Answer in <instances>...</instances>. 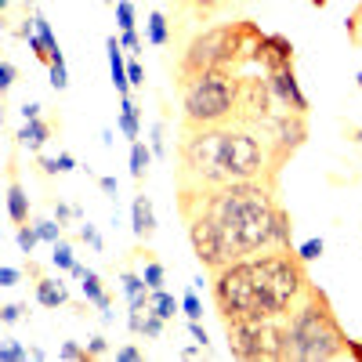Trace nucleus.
<instances>
[{
    "instance_id": "a878e982",
    "label": "nucleus",
    "mask_w": 362,
    "mask_h": 362,
    "mask_svg": "<svg viewBox=\"0 0 362 362\" xmlns=\"http://www.w3.org/2000/svg\"><path fill=\"white\" fill-rule=\"evenodd\" d=\"M181 312L189 315V322H199L203 319V305H199L196 290H185V297H181Z\"/></svg>"
},
{
    "instance_id": "412c9836",
    "label": "nucleus",
    "mask_w": 362,
    "mask_h": 362,
    "mask_svg": "<svg viewBox=\"0 0 362 362\" xmlns=\"http://www.w3.org/2000/svg\"><path fill=\"white\" fill-rule=\"evenodd\" d=\"M167 40H170L167 15H163V11H153V15H148V44H153V47H163Z\"/></svg>"
},
{
    "instance_id": "7c9ffc66",
    "label": "nucleus",
    "mask_w": 362,
    "mask_h": 362,
    "mask_svg": "<svg viewBox=\"0 0 362 362\" xmlns=\"http://www.w3.org/2000/svg\"><path fill=\"white\" fill-rule=\"evenodd\" d=\"M116 22H119V29H134V4L131 0H119L116 4Z\"/></svg>"
},
{
    "instance_id": "1a4fd4ad",
    "label": "nucleus",
    "mask_w": 362,
    "mask_h": 362,
    "mask_svg": "<svg viewBox=\"0 0 362 362\" xmlns=\"http://www.w3.org/2000/svg\"><path fill=\"white\" fill-rule=\"evenodd\" d=\"M254 66H261V73H276V69L293 66V44H290V37H283V33H264Z\"/></svg>"
},
{
    "instance_id": "dca6fc26",
    "label": "nucleus",
    "mask_w": 362,
    "mask_h": 362,
    "mask_svg": "<svg viewBox=\"0 0 362 362\" xmlns=\"http://www.w3.org/2000/svg\"><path fill=\"white\" fill-rule=\"evenodd\" d=\"M8 218H11L15 225H25V221H29V196L22 192V185H18L15 174H11V181H8Z\"/></svg>"
},
{
    "instance_id": "6e6552de",
    "label": "nucleus",
    "mask_w": 362,
    "mask_h": 362,
    "mask_svg": "<svg viewBox=\"0 0 362 362\" xmlns=\"http://www.w3.org/2000/svg\"><path fill=\"white\" fill-rule=\"evenodd\" d=\"M279 98L268 83V73L254 76V73H239V98H235V119L232 124H243V127H254L261 131L264 124L279 116Z\"/></svg>"
},
{
    "instance_id": "8fccbe9b",
    "label": "nucleus",
    "mask_w": 362,
    "mask_h": 362,
    "mask_svg": "<svg viewBox=\"0 0 362 362\" xmlns=\"http://www.w3.org/2000/svg\"><path fill=\"white\" fill-rule=\"evenodd\" d=\"M0 8H4V11H8V8H11V0H0Z\"/></svg>"
},
{
    "instance_id": "2eb2a0df",
    "label": "nucleus",
    "mask_w": 362,
    "mask_h": 362,
    "mask_svg": "<svg viewBox=\"0 0 362 362\" xmlns=\"http://www.w3.org/2000/svg\"><path fill=\"white\" fill-rule=\"evenodd\" d=\"M80 286H83V297L90 300V305H95L105 319H112L109 315V308H112V300H109V293H105V286H102V279H98V272H83V279H80Z\"/></svg>"
},
{
    "instance_id": "aec40b11",
    "label": "nucleus",
    "mask_w": 362,
    "mask_h": 362,
    "mask_svg": "<svg viewBox=\"0 0 362 362\" xmlns=\"http://www.w3.org/2000/svg\"><path fill=\"white\" fill-rule=\"evenodd\" d=\"M148 312H156L160 319H174L177 315V300L167 290H153V297H148Z\"/></svg>"
},
{
    "instance_id": "e433bc0d",
    "label": "nucleus",
    "mask_w": 362,
    "mask_h": 362,
    "mask_svg": "<svg viewBox=\"0 0 362 362\" xmlns=\"http://www.w3.org/2000/svg\"><path fill=\"white\" fill-rule=\"evenodd\" d=\"M153 153L167 156V141H163V124H153Z\"/></svg>"
},
{
    "instance_id": "de8ad7c7",
    "label": "nucleus",
    "mask_w": 362,
    "mask_h": 362,
    "mask_svg": "<svg viewBox=\"0 0 362 362\" xmlns=\"http://www.w3.org/2000/svg\"><path fill=\"white\" fill-rule=\"evenodd\" d=\"M22 116H25V119H37V116H40V105H37V102H25V105H22Z\"/></svg>"
},
{
    "instance_id": "393cba45",
    "label": "nucleus",
    "mask_w": 362,
    "mask_h": 362,
    "mask_svg": "<svg viewBox=\"0 0 362 362\" xmlns=\"http://www.w3.org/2000/svg\"><path fill=\"white\" fill-rule=\"evenodd\" d=\"M51 261H54V268H62V272H73V247L66 243V239H58L54 243V254H51Z\"/></svg>"
},
{
    "instance_id": "bb28decb",
    "label": "nucleus",
    "mask_w": 362,
    "mask_h": 362,
    "mask_svg": "<svg viewBox=\"0 0 362 362\" xmlns=\"http://www.w3.org/2000/svg\"><path fill=\"white\" fill-rule=\"evenodd\" d=\"M47 69H51V87H54V90H66V87H69V73H66V58H58V62H51Z\"/></svg>"
},
{
    "instance_id": "20e7f679",
    "label": "nucleus",
    "mask_w": 362,
    "mask_h": 362,
    "mask_svg": "<svg viewBox=\"0 0 362 362\" xmlns=\"http://www.w3.org/2000/svg\"><path fill=\"white\" fill-rule=\"evenodd\" d=\"M286 322H290V344L297 362H334L348 355L351 337L341 329L326 290H319L315 283L305 293V300L290 312Z\"/></svg>"
},
{
    "instance_id": "9b49d317",
    "label": "nucleus",
    "mask_w": 362,
    "mask_h": 362,
    "mask_svg": "<svg viewBox=\"0 0 362 362\" xmlns=\"http://www.w3.org/2000/svg\"><path fill=\"white\" fill-rule=\"evenodd\" d=\"M131 228H134V235L141 239H153V232H156V210H153V199H148L145 192H138L134 196V203H131Z\"/></svg>"
},
{
    "instance_id": "09e8293b",
    "label": "nucleus",
    "mask_w": 362,
    "mask_h": 362,
    "mask_svg": "<svg viewBox=\"0 0 362 362\" xmlns=\"http://www.w3.org/2000/svg\"><path fill=\"white\" fill-rule=\"evenodd\" d=\"M308 4H312V8H326V4H329V0H308Z\"/></svg>"
},
{
    "instance_id": "6ab92c4d",
    "label": "nucleus",
    "mask_w": 362,
    "mask_h": 362,
    "mask_svg": "<svg viewBox=\"0 0 362 362\" xmlns=\"http://www.w3.org/2000/svg\"><path fill=\"white\" fill-rule=\"evenodd\" d=\"M119 131H124V138L138 141V105L124 95V105H119Z\"/></svg>"
},
{
    "instance_id": "f8f14e48",
    "label": "nucleus",
    "mask_w": 362,
    "mask_h": 362,
    "mask_svg": "<svg viewBox=\"0 0 362 362\" xmlns=\"http://www.w3.org/2000/svg\"><path fill=\"white\" fill-rule=\"evenodd\" d=\"M105 51H109V73H112V87L119 90V95H127L131 90V80H127V62H124V44H119L116 37L105 40Z\"/></svg>"
},
{
    "instance_id": "4c0bfd02",
    "label": "nucleus",
    "mask_w": 362,
    "mask_h": 362,
    "mask_svg": "<svg viewBox=\"0 0 362 362\" xmlns=\"http://www.w3.org/2000/svg\"><path fill=\"white\" fill-rule=\"evenodd\" d=\"M127 80H131V87H145V69L138 62H127Z\"/></svg>"
},
{
    "instance_id": "c756f323",
    "label": "nucleus",
    "mask_w": 362,
    "mask_h": 362,
    "mask_svg": "<svg viewBox=\"0 0 362 362\" xmlns=\"http://www.w3.org/2000/svg\"><path fill=\"white\" fill-rule=\"evenodd\" d=\"M145 283H148V290H163V264L160 261L145 264Z\"/></svg>"
},
{
    "instance_id": "f257e3e1",
    "label": "nucleus",
    "mask_w": 362,
    "mask_h": 362,
    "mask_svg": "<svg viewBox=\"0 0 362 362\" xmlns=\"http://www.w3.org/2000/svg\"><path fill=\"white\" fill-rule=\"evenodd\" d=\"M177 214L189 228L196 261L210 276L228 261L293 247L290 210L264 181H232L203 196H181Z\"/></svg>"
},
{
    "instance_id": "9d476101",
    "label": "nucleus",
    "mask_w": 362,
    "mask_h": 362,
    "mask_svg": "<svg viewBox=\"0 0 362 362\" xmlns=\"http://www.w3.org/2000/svg\"><path fill=\"white\" fill-rule=\"evenodd\" d=\"M268 83H272V90H276V98H279L283 109L308 116V98H305V90H300V83H297V76H293V66L268 73Z\"/></svg>"
},
{
    "instance_id": "ea45409f",
    "label": "nucleus",
    "mask_w": 362,
    "mask_h": 362,
    "mask_svg": "<svg viewBox=\"0 0 362 362\" xmlns=\"http://www.w3.org/2000/svg\"><path fill=\"white\" fill-rule=\"evenodd\" d=\"M11 83H15V66H11V62H0V87L8 90Z\"/></svg>"
},
{
    "instance_id": "58836bf2",
    "label": "nucleus",
    "mask_w": 362,
    "mask_h": 362,
    "mask_svg": "<svg viewBox=\"0 0 362 362\" xmlns=\"http://www.w3.org/2000/svg\"><path fill=\"white\" fill-rule=\"evenodd\" d=\"M22 319V305H4V308H0V322H18Z\"/></svg>"
},
{
    "instance_id": "3c124183",
    "label": "nucleus",
    "mask_w": 362,
    "mask_h": 362,
    "mask_svg": "<svg viewBox=\"0 0 362 362\" xmlns=\"http://www.w3.org/2000/svg\"><path fill=\"white\" fill-rule=\"evenodd\" d=\"M355 83H358V87H362V73H358V76H355Z\"/></svg>"
},
{
    "instance_id": "4be33fe9",
    "label": "nucleus",
    "mask_w": 362,
    "mask_h": 362,
    "mask_svg": "<svg viewBox=\"0 0 362 362\" xmlns=\"http://www.w3.org/2000/svg\"><path fill=\"white\" fill-rule=\"evenodd\" d=\"M344 29H348V40H351V47H362V0L348 11V18H344Z\"/></svg>"
},
{
    "instance_id": "b1692460",
    "label": "nucleus",
    "mask_w": 362,
    "mask_h": 362,
    "mask_svg": "<svg viewBox=\"0 0 362 362\" xmlns=\"http://www.w3.org/2000/svg\"><path fill=\"white\" fill-rule=\"evenodd\" d=\"M76 163H73V156L69 153H58L54 160H40V170L44 174H69Z\"/></svg>"
},
{
    "instance_id": "a19ab883",
    "label": "nucleus",
    "mask_w": 362,
    "mask_h": 362,
    "mask_svg": "<svg viewBox=\"0 0 362 362\" xmlns=\"http://www.w3.org/2000/svg\"><path fill=\"white\" fill-rule=\"evenodd\" d=\"M87 351H90V358H98V355H105V351H109L105 337H90V341H87Z\"/></svg>"
},
{
    "instance_id": "f704fd0d",
    "label": "nucleus",
    "mask_w": 362,
    "mask_h": 362,
    "mask_svg": "<svg viewBox=\"0 0 362 362\" xmlns=\"http://www.w3.org/2000/svg\"><path fill=\"white\" fill-rule=\"evenodd\" d=\"M116 358H119V362H141V358H145V351H141V348H134V344H124V348L116 351Z\"/></svg>"
},
{
    "instance_id": "603ef678",
    "label": "nucleus",
    "mask_w": 362,
    "mask_h": 362,
    "mask_svg": "<svg viewBox=\"0 0 362 362\" xmlns=\"http://www.w3.org/2000/svg\"><path fill=\"white\" fill-rule=\"evenodd\" d=\"M105 4H109V8H116V0H105Z\"/></svg>"
},
{
    "instance_id": "a211bd4d",
    "label": "nucleus",
    "mask_w": 362,
    "mask_h": 362,
    "mask_svg": "<svg viewBox=\"0 0 362 362\" xmlns=\"http://www.w3.org/2000/svg\"><path fill=\"white\" fill-rule=\"evenodd\" d=\"M153 156H156V153H148L141 141H131V177H134V181H145Z\"/></svg>"
},
{
    "instance_id": "c85d7f7f",
    "label": "nucleus",
    "mask_w": 362,
    "mask_h": 362,
    "mask_svg": "<svg viewBox=\"0 0 362 362\" xmlns=\"http://www.w3.org/2000/svg\"><path fill=\"white\" fill-rule=\"evenodd\" d=\"M33 351H25L18 341H8L4 348H0V362H22V358H29Z\"/></svg>"
},
{
    "instance_id": "5701e85b",
    "label": "nucleus",
    "mask_w": 362,
    "mask_h": 362,
    "mask_svg": "<svg viewBox=\"0 0 362 362\" xmlns=\"http://www.w3.org/2000/svg\"><path fill=\"white\" fill-rule=\"evenodd\" d=\"M15 239H18L22 254H33L37 243H40V232H37V225H29V221H25V225H18V235H15Z\"/></svg>"
},
{
    "instance_id": "f03ea898",
    "label": "nucleus",
    "mask_w": 362,
    "mask_h": 362,
    "mask_svg": "<svg viewBox=\"0 0 362 362\" xmlns=\"http://www.w3.org/2000/svg\"><path fill=\"white\" fill-rule=\"evenodd\" d=\"M305 264L308 261H300L293 247H276L218 268L210 276V297L221 322L290 319V312L312 290Z\"/></svg>"
},
{
    "instance_id": "c9c22d12",
    "label": "nucleus",
    "mask_w": 362,
    "mask_h": 362,
    "mask_svg": "<svg viewBox=\"0 0 362 362\" xmlns=\"http://www.w3.org/2000/svg\"><path fill=\"white\" fill-rule=\"evenodd\" d=\"M119 44H124V51H141V40H138V33H134V29H124V33H119Z\"/></svg>"
},
{
    "instance_id": "37998d69",
    "label": "nucleus",
    "mask_w": 362,
    "mask_h": 362,
    "mask_svg": "<svg viewBox=\"0 0 362 362\" xmlns=\"http://www.w3.org/2000/svg\"><path fill=\"white\" fill-rule=\"evenodd\" d=\"M189 334H192V337H196V344H203V348H206V344H210V341H206V329H203V326H199V322H189Z\"/></svg>"
},
{
    "instance_id": "49530a36",
    "label": "nucleus",
    "mask_w": 362,
    "mask_h": 362,
    "mask_svg": "<svg viewBox=\"0 0 362 362\" xmlns=\"http://www.w3.org/2000/svg\"><path fill=\"white\" fill-rule=\"evenodd\" d=\"M348 358H355V362H362V341H348Z\"/></svg>"
},
{
    "instance_id": "423d86ee",
    "label": "nucleus",
    "mask_w": 362,
    "mask_h": 362,
    "mask_svg": "<svg viewBox=\"0 0 362 362\" xmlns=\"http://www.w3.org/2000/svg\"><path fill=\"white\" fill-rule=\"evenodd\" d=\"M225 337H228V355L243 358V362H283L293 358L290 344V322L286 319H239L225 322Z\"/></svg>"
},
{
    "instance_id": "a18cd8bd",
    "label": "nucleus",
    "mask_w": 362,
    "mask_h": 362,
    "mask_svg": "<svg viewBox=\"0 0 362 362\" xmlns=\"http://www.w3.org/2000/svg\"><path fill=\"white\" fill-rule=\"evenodd\" d=\"M98 189L105 196H116V177H98Z\"/></svg>"
},
{
    "instance_id": "72a5a7b5",
    "label": "nucleus",
    "mask_w": 362,
    "mask_h": 362,
    "mask_svg": "<svg viewBox=\"0 0 362 362\" xmlns=\"http://www.w3.org/2000/svg\"><path fill=\"white\" fill-rule=\"evenodd\" d=\"M80 239H83V243H90V247H95V250H102V247H105L95 225H80Z\"/></svg>"
},
{
    "instance_id": "cd10ccee",
    "label": "nucleus",
    "mask_w": 362,
    "mask_h": 362,
    "mask_svg": "<svg viewBox=\"0 0 362 362\" xmlns=\"http://www.w3.org/2000/svg\"><path fill=\"white\" fill-rule=\"evenodd\" d=\"M58 358H66V362H87V358H90V351H87V348H80V344H73V341H66L62 348H58Z\"/></svg>"
},
{
    "instance_id": "473e14b6",
    "label": "nucleus",
    "mask_w": 362,
    "mask_h": 362,
    "mask_svg": "<svg viewBox=\"0 0 362 362\" xmlns=\"http://www.w3.org/2000/svg\"><path fill=\"white\" fill-rule=\"evenodd\" d=\"M322 239H308V243H300L297 247V254H300V261H315V257H322Z\"/></svg>"
},
{
    "instance_id": "39448f33",
    "label": "nucleus",
    "mask_w": 362,
    "mask_h": 362,
    "mask_svg": "<svg viewBox=\"0 0 362 362\" xmlns=\"http://www.w3.org/2000/svg\"><path fill=\"white\" fill-rule=\"evenodd\" d=\"M177 90H181V127H221L235 119L239 73L206 69L177 83Z\"/></svg>"
},
{
    "instance_id": "c03bdc74",
    "label": "nucleus",
    "mask_w": 362,
    "mask_h": 362,
    "mask_svg": "<svg viewBox=\"0 0 362 362\" xmlns=\"http://www.w3.org/2000/svg\"><path fill=\"white\" fill-rule=\"evenodd\" d=\"M54 214H58V221H69L73 214H80V210H73V206H66V203H54Z\"/></svg>"
},
{
    "instance_id": "0eeeda50",
    "label": "nucleus",
    "mask_w": 362,
    "mask_h": 362,
    "mask_svg": "<svg viewBox=\"0 0 362 362\" xmlns=\"http://www.w3.org/2000/svg\"><path fill=\"white\" fill-rule=\"evenodd\" d=\"M228 44H232V22H218V25L203 29V33H196L177 58V69H174L177 83H185L206 69H232L228 66Z\"/></svg>"
},
{
    "instance_id": "4468645a",
    "label": "nucleus",
    "mask_w": 362,
    "mask_h": 362,
    "mask_svg": "<svg viewBox=\"0 0 362 362\" xmlns=\"http://www.w3.org/2000/svg\"><path fill=\"white\" fill-rule=\"evenodd\" d=\"M47 138H51V124H44L40 116L37 119H25L22 131H18V145L29 148V153H40V148L47 145Z\"/></svg>"
},
{
    "instance_id": "ddd939ff",
    "label": "nucleus",
    "mask_w": 362,
    "mask_h": 362,
    "mask_svg": "<svg viewBox=\"0 0 362 362\" xmlns=\"http://www.w3.org/2000/svg\"><path fill=\"white\" fill-rule=\"evenodd\" d=\"M37 300L44 308H66L69 305V290L58 279H51V276H37Z\"/></svg>"
},
{
    "instance_id": "2f4dec72",
    "label": "nucleus",
    "mask_w": 362,
    "mask_h": 362,
    "mask_svg": "<svg viewBox=\"0 0 362 362\" xmlns=\"http://www.w3.org/2000/svg\"><path fill=\"white\" fill-rule=\"evenodd\" d=\"M37 232H40L44 243H51V247L62 239V225H54V221H37Z\"/></svg>"
},
{
    "instance_id": "79ce46f5",
    "label": "nucleus",
    "mask_w": 362,
    "mask_h": 362,
    "mask_svg": "<svg viewBox=\"0 0 362 362\" xmlns=\"http://www.w3.org/2000/svg\"><path fill=\"white\" fill-rule=\"evenodd\" d=\"M15 283H18V268L4 264V268H0V286H15Z\"/></svg>"
},
{
    "instance_id": "f3484780",
    "label": "nucleus",
    "mask_w": 362,
    "mask_h": 362,
    "mask_svg": "<svg viewBox=\"0 0 362 362\" xmlns=\"http://www.w3.org/2000/svg\"><path fill=\"white\" fill-rule=\"evenodd\" d=\"M177 8H185L192 18H199V22H206V18H214L221 8H228L232 0H174Z\"/></svg>"
},
{
    "instance_id": "7ed1b4c3",
    "label": "nucleus",
    "mask_w": 362,
    "mask_h": 362,
    "mask_svg": "<svg viewBox=\"0 0 362 362\" xmlns=\"http://www.w3.org/2000/svg\"><path fill=\"white\" fill-rule=\"evenodd\" d=\"M232 181H264L268 177V145L261 131L243 124L221 127H181L177 167H174V199L203 196ZM276 189V185H272Z\"/></svg>"
}]
</instances>
